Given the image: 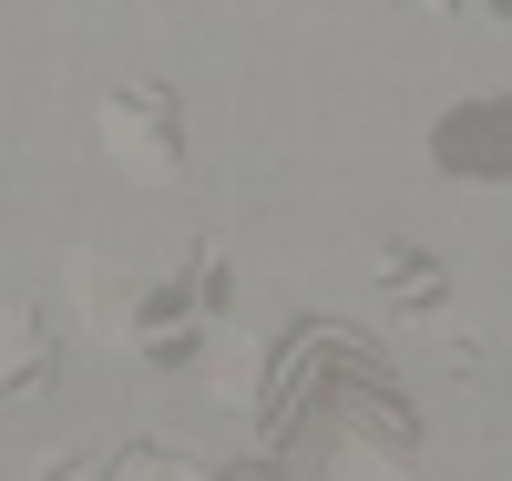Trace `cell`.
Segmentation results:
<instances>
[{"mask_svg": "<svg viewBox=\"0 0 512 481\" xmlns=\"http://www.w3.org/2000/svg\"><path fill=\"white\" fill-rule=\"evenodd\" d=\"M0 379H21V389L41 379V369H31V318H21V308H0Z\"/></svg>", "mask_w": 512, "mask_h": 481, "instance_id": "2", "label": "cell"}, {"mask_svg": "<svg viewBox=\"0 0 512 481\" xmlns=\"http://www.w3.org/2000/svg\"><path fill=\"white\" fill-rule=\"evenodd\" d=\"M103 144L123 154V174H175V103H144V93H123L113 113H103Z\"/></svg>", "mask_w": 512, "mask_h": 481, "instance_id": "1", "label": "cell"}]
</instances>
